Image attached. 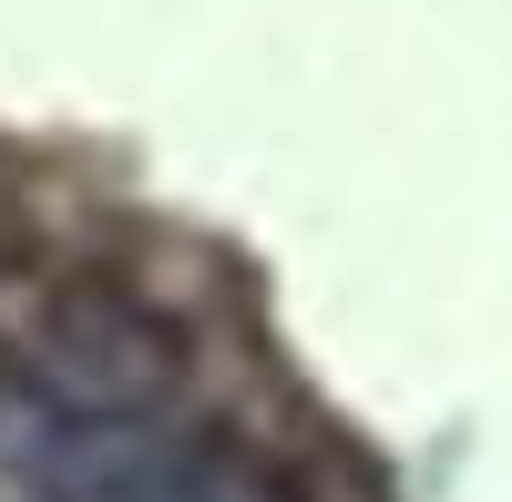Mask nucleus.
Listing matches in <instances>:
<instances>
[{
    "label": "nucleus",
    "mask_w": 512,
    "mask_h": 502,
    "mask_svg": "<svg viewBox=\"0 0 512 502\" xmlns=\"http://www.w3.org/2000/svg\"><path fill=\"white\" fill-rule=\"evenodd\" d=\"M21 380L41 410H72V421H164V400L185 390V328L123 287H62L31 318Z\"/></svg>",
    "instance_id": "1"
},
{
    "label": "nucleus",
    "mask_w": 512,
    "mask_h": 502,
    "mask_svg": "<svg viewBox=\"0 0 512 502\" xmlns=\"http://www.w3.org/2000/svg\"><path fill=\"white\" fill-rule=\"evenodd\" d=\"M123 502H287L267 472H246V462H195V472H175V482H154V492H123Z\"/></svg>",
    "instance_id": "2"
}]
</instances>
